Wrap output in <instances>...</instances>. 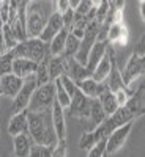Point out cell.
Here are the masks:
<instances>
[{
    "label": "cell",
    "mask_w": 145,
    "mask_h": 157,
    "mask_svg": "<svg viewBox=\"0 0 145 157\" xmlns=\"http://www.w3.org/2000/svg\"><path fill=\"white\" fill-rule=\"evenodd\" d=\"M87 155L88 157H104V155H107L106 154V138L98 140L93 145V148L87 151Z\"/></svg>",
    "instance_id": "33"
},
{
    "label": "cell",
    "mask_w": 145,
    "mask_h": 157,
    "mask_svg": "<svg viewBox=\"0 0 145 157\" xmlns=\"http://www.w3.org/2000/svg\"><path fill=\"white\" fill-rule=\"evenodd\" d=\"M104 2V0H91V3H93V8L96 10L98 6H101V3Z\"/></svg>",
    "instance_id": "38"
},
{
    "label": "cell",
    "mask_w": 145,
    "mask_h": 157,
    "mask_svg": "<svg viewBox=\"0 0 145 157\" xmlns=\"http://www.w3.org/2000/svg\"><path fill=\"white\" fill-rule=\"evenodd\" d=\"M35 77H36L38 86L52 82V80H50V74H49V60H47V58H44L43 61L38 63V68H36Z\"/></svg>",
    "instance_id": "27"
},
{
    "label": "cell",
    "mask_w": 145,
    "mask_h": 157,
    "mask_svg": "<svg viewBox=\"0 0 145 157\" xmlns=\"http://www.w3.org/2000/svg\"><path fill=\"white\" fill-rule=\"evenodd\" d=\"M18 43H19V39H18V36L14 35V32H13L11 25H10V24H5V25H3V44H5V50L13 49Z\"/></svg>",
    "instance_id": "30"
},
{
    "label": "cell",
    "mask_w": 145,
    "mask_h": 157,
    "mask_svg": "<svg viewBox=\"0 0 145 157\" xmlns=\"http://www.w3.org/2000/svg\"><path fill=\"white\" fill-rule=\"evenodd\" d=\"M77 86H79V90H81L85 96H88V98L93 99V98H98V94H99L101 83H98L93 77L88 75V77L82 78L81 82H77Z\"/></svg>",
    "instance_id": "24"
},
{
    "label": "cell",
    "mask_w": 145,
    "mask_h": 157,
    "mask_svg": "<svg viewBox=\"0 0 145 157\" xmlns=\"http://www.w3.org/2000/svg\"><path fill=\"white\" fill-rule=\"evenodd\" d=\"M52 148L54 146L44 145V143H33L30 148V157H50Z\"/></svg>",
    "instance_id": "31"
},
{
    "label": "cell",
    "mask_w": 145,
    "mask_h": 157,
    "mask_svg": "<svg viewBox=\"0 0 145 157\" xmlns=\"http://www.w3.org/2000/svg\"><path fill=\"white\" fill-rule=\"evenodd\" d=\"M143 74L145 72H143V68H142L140 54L139 52H134V54H131V57L128 58V61L125 64V69L122 72V77H123V82H125L126 88L133 90V83Z\"/></svg>",
    "instance_id": "8"
},
{
    "label": "cell",
    "mask_w": 145,
    "mask_h": 157,
    "mask_svg": "<svg viewBox=\"0 0 145 157\" xmlns=\"http://www.w3.org/2000/svg\"><path fill=\"white\" fill-rule=\"evenodd\" d=\"M68 29H63L60 33H57L49 43V55L55 57V55H63L65 52V44H66V36H68Z\"/></svg>",
    "instance_id": "23"
},
{
    "label": "cell",
    "mask_w": 145,
    "mask_h": 157,
    "mask_svg": "<svg viewBox=\"0 0 145 157\" xmlns=\"http://www.w3.org/2000/svg\"><path fill=\"white\" fill-rule=\"evenodd\" d=\"M140 60H142V68H143V72H145V52L140 55Z\"/></svg>",
    "instance_id": "40"
},
{
    "label": "cell",
    "mask_w": 145,
    "mask_h": 157,
    "mask_svg": "<svg viewBox=\"0 0 145 157\" xmlns=\"http://www.w3.org/2000/svg\"><path fill=\"white\" fill-rule=\"evenodd\" d=\"M79 47H81V39L77 36H74L71 32H68V36H66V44H65V52L63 55L65 57H74L77 54Z\"/></svg>",
    "instance_id": "29"
},
{
    "label": "cell",
    "mask_w": 145,
    "mask_h": 157,
    "mask_svg": "<svg viewBox=\"0 0 145 157\" xmlns=\"http://www.w3.org/2000/svg\"><path fill=\"white\" fill-rule=\"evenodd\" d=\"M63 29H65L63 16L60 14V13L54 11V13H52V14L47 17L44 29H43V32H41V33H39V36H38V38H41L44 43H47V44H49V43H50V39L54 38L57 33H60Z\"/></svg>",
    "instance_id": "10"
},
{
    "label": "cell",
    "mask_w": 145,
    "mask_h": 157,
    "mask_svg": "<svg viewBox=\"0 0 145 157\" xmlns=\"http://www.w3.org/2000/svg\"><path fill=\"white\" fill-rule=\"evenodd\" d=\"M14 58H16V55L11 49L0 54V75L13 72V61H14Z\"/></svg>",
    "instance_id": "28"
},
{
    "label": "cell",
    "mask_w": 145,
    "mask_h": 157,
    "mask_svg": "<svg viewBox=\"0 0 145 157\" xmlns=\"http://www.w3.org/2000/svg\"><path fill=\"white\" fill-rule=\"evenodd\" d=\"M134 120V115H133V112H131L126 105H120L118 107L112 115H109V116H106V120H104L103 123L107 126V129L112 130L115 129V127H118V126H123V124H126V123H129V121H133Z\"/></svg>",
    "instance_id": "12"
},
{
    "label": "cell",
    "mask_w": 145,
    "mask_h": 157,
    "mask_svg": "<svg viewBox=\"0 0 145 157\" xmlns=\"http://www.w3.org/2000/svg\"><path fill=\"white\" fill-rule=\"evenodd\" d=\"M54 8L57 13L63 14L68 10H71V3H70V0H54Z\"/></svg>",
    "instance_id": "35"
},
{
    "label": "cell",
    "mask_w": 145,
    "mask_h": 157,
    "mask_svg": "<svg viewBox=\"0 0 145 157\" xmlns=\"http://www.w3.org/2000/svg\"><path fill=\"white\" fill-rule=\"evenodd\" d=\"M24 83V78L16 75L14 72H10L2 75V86H3V96L6 98H16V94L21 91Z\"/></svg>",
    "instance_id": "15"
},
{
    "label": "cell",
    "mask_w": 145,
    "mask_h": 157,
    "mask_svg": "<svg viewBox=\"0 0 145 157\" xmlns=\"http://www.w3.org/2000/svg\"><path fill=\"white\" fill-rule=\"evenodd\" d=\"M11 50L14 52L16 57L29 58V60H33V61L39 63L44 58H47L49 44L44 43L41 38H25V39H22V41H19Z\"/></svg>",
    "instance_id": "3"
},
{
    "label": "cell",
    "mask_w": 145,
    "mask_h": 157,
    "mask_svg": "<svg viewBox=\"0 0 145 157\" xmlns=\"http://www.w3.org/2000/svg\"><path fill=\"white\" fill-rule=\"evenodd\" d=\"M54 102H55V85L54 82H49L46 85L36 86L27 110L29 112H46L52 109Z\"/></svg>",
    "instance_id": "4"
},
{
    "label": "cell",
    "mask_w": 145,
    "mask_h": 157,
    "mask_svg": "<svg viewBox=\"0 0 145 157\" xmlns=\"http://www.w3.org/2000/svg\"><path fill=\"white\" fill-rule=\"evenodd\" d=\"M79 2H81V0H70V3H71V8L74 10L77 5H79Z\"/></svg>",
    "instance_id": "39"
},
{
    "label": "cell",
    "mask_w": 145,
    "mask_h": 157,
    "mask_svg": "<svg viewBox=\"0 0 145 157\" xmlns=\"http://www.w3.org/2000/svg\"><path fill=\"white\" fill-rule=\"evenodd\" d=\"M140 47H142V49H145V36L142 38V41H140Z\"/></svg>",
    "instance_id": "42"
},
{
    "label": "cell",
    "mask_w": 145,
    "mask_h": 157,
    "mask_svg": "<svg viewBox=\"0 0 145 157\" xmlns=\"http://www.w3.org/2000/svg\"><path fill=\"white\" fill-rule=\"evenodd\" d=\"M95 143H96V137L93 134V130H87V132H84L81 135V138H79V148L82 151H88V149L93 148Z\"/></svg>",
    "instance_id": "32"
},
{
    "label": "cell",
    "mask_w": 145,
    "mask_h": 157,
    "mask_svg": "<svg viewBox=\"0 0 145 157\" xmlns=\"http://www.w3.org/2000/svg\"><path fill=\"white\" fill-rule=\"evenodd\" d=\"M90 109H91V98L85 96L81 90H77L74 96L71 98L70 104V115L77 118L81 121H88L90 118Z\"/></svg>",
    "instance_id": "7"
},
{
    "label": "cell",
    "mask_w": 145,
    "mask_h": 157,
    "mask_svg": "<svg viewBox=\"0 0 145 157\" xmlns=\"http://www.w3.org/2000/svg\"><path fill=\"white\" fill-rule=\"evenodd\" d=\"M106 52H107V41H96L93 44V47L90 49V54L87 57V64H85V68H87L90 75L95 71L96 64L101 61V58L106 55Z\"/></svg>",
    "instance_id": "16"
},
{
    "label": "cell",
    "mask_w": 145,
    "mask_h": 157,
    "mask_svg": "<svg viewBox=\"0 0 145 157\" xmlns=\"http://www.w3.org/2000/svg\"><path fill=\"white\" fill-rule=\"evenodd\" d=\"M29 132V124H27V110L13 113L10 121H8V134L11 137H16L19 134Z\"/></svg>",
    "instance_id": "17"
},
{
    "label": "cell",
    "mask_w": 145,
    "mask_h": 157,
    "mask_svg": "<svg viewBox=\"0 0 145 157\" xmlns=\"http://www.w3.org/2000/svg\"><path fill=\"white\" fill-rule=\"evenodd\" d=\"M68 72V57L65 55H55L49 58V74L50 80L54 82L55 78L62 77Z\"/></svg>",
    "instance_id": "19"
},
{
    "label": "cell",
    "mask_w": 145,
    "mask_h": 157,
    "mask_svg": "<svg viewBox=\"0 0 145 157\" xmlns=\"http://www.w3.org/2000/svg\"><path fill=\"white\" fill-rule=\"evenodd\" d=\"M106 85L109 86L111 91H118V90H122V88H126L125 82H123V77H122V72L118 71V68L115 66V63H114V66H112V71L107 77V80H106Z\"/></svg>",
    "instance_id": "26"
},
{
    "label": "cell",
    "mask_w": 145,
    "mask_h": 157,
    "mask_svg": "<svg viewBox=\"0 0 145 157\" xmlns=\"http://www.w3.org/2000/svg\"><path fill=\"white\" fill-rule=\"evenodd\" d=\"M139 2H143V0H139Z\"/></svg>",
    "instance_id": "43"
},
{
    "label": "cell",
    "mask_w": 145,
    "mask_h": 157,
    "mask_svg": "<svg viewBox=\"0 0 145 157\" xmlns=\"http://www.w3.org/2000/svg\"><path fill=\"white\" fill-rule=\"evenodd\" d=\"M44 5L41 0H30L25 5V32L27 38H38L46 25Z\"/></svg>",
    "instance_id": "2"
},
{
    "label": "cell",
    "mask_w": 145,
    "mask_h": 157,
    "mask_svg": "<svg viewBox=\"0 0 145 157\" xmlns=\"http://www.w3.org/2000/svg\"><path fill=\"white\" fill-rule=\"evenodd\" d=\"M54 85H55V101L60 104L65 110H68L70 104H71V96L68 94V91H66V88H65V85H63L60 77L54 80Z\"/></svg>",
    "instance_id": "25"
},
{
    "label": "cell",
    "mask_w": 145,
    "mask_h": 157,
    "mask_svg": "<svg viewBox=\"0 0 145 157\" xmlns=\"http://www.w3.org/2000/svg\"><path fill=\"white\" fill-rule=\"evenodd\" d=\"M50 110H46V112L27 110L29 135L33 143H44V145H49V146H55V143L58 141L54 130V124H52Z\"/></svg>",
    "instance_id": "1"
},
{
    "label": "cell",
    "mask_w": 145,
    "mask_h": 157,
    "mask_svg": "<svg viewBox=\"0 0 145 157\" xmlns=\"http://www.w3.org/2000/svg\"><path fill=\"white\" fill-rule=\"evenodd\" d=\"M114 49H111V44L107 43V52H106V55H104L101 58V61L96 64V68L95 71L91 72V77L95 78V80L98 83H103V82H106L107 80V77L112 71V66H114Z\"/></svg>",
    "instance_id": "9"
},
{
    "label": "cell",
    "mask_w": 145,
    "mask_h": 157,
    "mask_svg": "<svg viewBox=\"0 0 145 157\" xmlns=\"http://www.w3.org/2000/svg\"><path fill=\"white\" fill-rule=\"evenodd\" d=\"M129 41V32L125 22H109L107 43L111 46H126Z\"/></svg>",
    "instance_id": "11"
},
{
    "label": "cell",
    "mask_w": 145,
    "mask_h": 157,
    "mask_svg": "<svg viewBox=\"0 0 145 157\" xmlns=\"http://www.w3.org/2000/svg\"><path fill=\"white\" fill-rule=\"evenodd\" d=\"M126 107L133 112L134 118L145 115V83H142L137 90L133 88V93L126 102Z\"/></svg>",
    "instance_id": "13"
},
{
    "label": "cell",
    "mask_w": 145,
    "mask_h": 157,
    "mask_svg": "<svg viewBox=\"0 0 145 157\" xmlns=\"http://www.w3.org/2000/svg\"><path fill=\"white\" fill-rule=\"evenodd\" d=\"M106 112H104L103 105L98 98L91 99V109H90V118H88V123H90V130H93L98 124H101L104 120H106Z\"/></svg>",
    "instance_id": "21"
},
{
    "label": "cell",
    "mask_w": 145,
    "mask_h": 157,
    "mask_svg": "<svg viewBox=\"0 0 145 157\" xmlns=\"http://www.w3.org/2000/svg\"><path fill=\"white\" fill-rule=\"evenodd\" d=\"M52 155L54 157H65L66 155V140H58L55 146L52 148Z\"/></svg>",
    "instance_id": "34"
},
{
    "label": "cell",
    "mask_w": 145,
    "mask_h": 157,
    "mask_svg": "<svg viewBox=\"0 0 145 157\" xmlns=\"http://www.w3.org/2000/svg\"><path fill=\"white\" fill-rule=\"evenodd\" d=\"M0 96H3V86H2V75H0Z\"/></svg>",
    "instance_id": "41"
},
{
    "label": "cell",
    "mask_w": 145,
    "mask_h": 157,
    "mask_svg": "<svg viewBox=\"0 0 145 157\" xmlns=\"http://www.w3.org/2000/svg\"><path fill=\"white\" fill-rule=\"evenodd\" d=\"M36 86H38V82H36L35 74L24 78V83H22L21 91L16 94V98H13V105H11V112L13 113H19V112L27 110L29 104H30V99H32V96L35 93Z\"/></svg>",
    "instance_id": "5"
},
{
    "label": "cell",
    "mask_w": 145,
    "mask_h": 157,
    "mask_svg": "<svg viewBox=\"0 0 145 157\" xmlns=\"http://www.w3.org/2000/svg\"><path fill=\"white\" fill-rule=\"evenodd\" d=\"M74 14H76V11L71 8V10H68L66 13H63V22H65V29H71V25H73V21H74Z\"/></svg>",
    "instance_id": "36"
},
{
    "label": "cell",
    "mask_w": 145,
    "mask_h": 157,
    "mask_svg": "<svg viewBox=\"0 0 145 157\" xmlns=\"http://www.w3.org/2000/svg\"><path fill=\"white\" fill-rule=\"evenodd\" d=\"M36 68H38V63L33 61V60H29V58L16 57L14 61H13V72L19 77H22V78L33 75L36 72Z\"/></svg>",
    "instance_id": "18"
},
{
    "label": "cell",
    "mask_w": 145,
    "mask_h": 157,
    "mask_svg": "<svg viewBox=\"0 0 145 157\" xmlns=\"http://www.w3.org/2000/svg\"><path fill=\"white\" fill-rule=\"evenodd\" d=\"M139 14H140L142 22L145 24V0L143 2H139Z\"/></svg>",
    "instance_id": "37"
},
{
    "label": "cell",
    "mask_w": 145,
    "mask_h": 157,
    "mask_svg": "<svg viewBox=\"0 0 145 157\" xmlns=\"http://www.w3.org/2000/svg\"><path fill=\"white\" fill-rule=\"evenodd\" d=\"M14 138V143H13V146H14V154L18 157H29L30 155V148H32V138L29 135V132H24V134H19Z\"/></svg>",
    "instance_id": "20"
},
{
    "label": "cell",
    "mask_w": 145,
    "mask_h": 157,
    "mask_svg": "<svg viewBox=\"0 0 145 157\" xmlns=\"http://www.w3.org/2000/svg\"><path fill=\"white\" fill-rule=\"evenodd\" d=\"M66 75H70L73 80L77 83V82H81L82 78L88 77L90 74H88V71L85 68V64L79 63L74 57H68V72H66Z\"/></svg>",
    "instance_id": "22"
},
{
    "label": "cell",
    "mask_w": 145,
    "mask_h": 157,
    "mask_svg": "<svg viewBox=\"0 0 145 157\" xmlns=\"http://www.w3.org/2000/svg\"><path fill=\"white\" fill-rule=\"evenodd\" d=\"M131 130H133V121H129L123 126H118L115 127L112 132L107 135L106 138V154L107 155H112V154H117L118 151H120L125 143L131 134Z\"/></svg>",
    "instance_id": "6"
},
{
    "label": "cell",
    "mask_w": 145,
    "mask_h": 157,
    "mask_svg": "<svg viewBox=\"0 0 145 157\" xmlns=\"http://www.w3.org/2000/svg\"><path fill=\"white\" fill-rule=\"evenodd\" d=\"M52 116V124H54V130L58 140H66V123H65V109L55 101L50 110Z\"/></svg>",
    "instance_id": "14"
}]
</instances>
